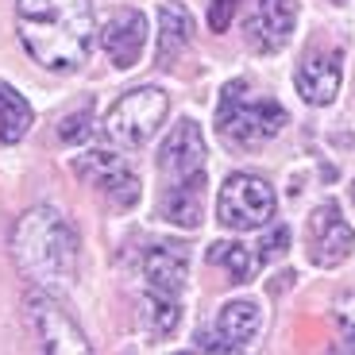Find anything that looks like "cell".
Here are the masks:
<instances>
[{"label":"cell","instance_id":"obj_17","mask_svg":"<svg viewBox=\"0 0 355 355\" xmlns=\"http://www.w3.org/2000/svg\"><path fill=\"white\" fill-rule=\"evenodd\" d=\"M31 128V105L24 101L19 89H12L8 81H0V147L19 143Z\"/></svg>","mask_w":355,"mask_h":355},{"label":"cell","instance_id":"obj_20","mask_svg":"<svg viewBox=\"0 0 355 355\" xmlns=\"http://www.w3.org/2000/svg\"><path fill=\"white\" fill-rule=\"evenodd\" d=\"M290 248V228L286 224H275V228L266 232L263 240H259V255H255V263L259 266H266V263H275V259H282V251Z\"/></svg>","mask_w":355,"mask_h":355},{"label":"cell","instance_id":"obj_9","mask_svg":"<svg viewBox=\"0 0 355 355\" xmlns=\"http://www.w3.org/2000/svg\"><path fill=\"white\" fill-rule=\"evenodd\" d=\"M293 19H297V0H255L251 16L243 19V35L255 54H275L290 43Z\"/></svg>","mask_w":355,"mask_h":355},{"label":"cell","instance_id":"obj_7","mask_svg":"<svg viewBox=\"0 0 355 355\" xmlns=\"http://www.w3.org/2000/svg\"><path fill=\"white\" fill-rule=\"evenodd\" d=\"M73 174L97 189L112 209H132L139 201V178L116 151H89L73 159Z\"/></svg>","mask_w":355,"mask_h":355},{"label":"cell","instance_id":"obj_23","mask_svg":"<svg viewBox=\"0 0 355 355\" xmlns=\"http://www.w3.org/2000/svg\"><path fill=\"white\" fill-rule=\"evenodd\" d=\"M352 197H355V189H352Z\"/></svg>","mask_w":355,"mask_h":355},{"label":"cell","instance_id":"obj_18","mask_svg":"<svg viewBox=\"0 0 355 355\" xmlns=\"http://www.w3.org/2000/svg\"><path fill=\"white\" fill-rule=\"evenodd\" d=\"M209 263L213 266H224L236 282H248L251 278V270H255V263L248 259V248H240V243H228V240H220V243H213L209 248Z\"/></svg>","mask_w":355,"mask_h":355},{"label":"cell","instance_id":"obj_13","mask_svg":"<svg viewBox=\"0 0 355 355\" xmlns=\"http://www.w3.org/2000/svg\"><path fill=\"white\" fill-rule=\"evenodd\" d=\"M340 81H344V54L340 51L309 54L293 73V85H297L305 105H332L340 93Z\"/></svg>","mask_w":355,"mask_h":355},{"label":"cell","instance_id":"obj_12","mask_svg":"<svg viewBox=\"0 0 355 355\" xmlns=\"http://www.w3.org/2000/svg\"><path fill=\"white\" fill-rule=\"evenodd\" d=\"M101 46H105L108 62L116 70H132L143 58V46H147V19H143V12H135V8L116 12L101 27Z\"/></svg>","mask_w":355,"mask_h":355},{"label":"cell","instance_id":"obj_21","mask_svg":"<svg viewBox=\"0 0 355 355\" xmlns=\"http://www.w3.org/2000/svg\"><path fill=\"white\" fill-rule=\"evenodd\" d=\"M236 8H240V0H209V27L213 31H228Z\"/></svg>","mask_w":355,"mask_h":355},{"label":"cell","instance_id":"obj_14","mask_svg":"<svg viewBox=\"0 0 355 355\" xmlns=\"http://www.w3.org/2000/svg\"><path fill=\"white\" fill-rule=\"evenodd\" d=\"M186 270H189V255L186 248H155L143 259V278H147V293L159 297H174L186 290Z\"/></svg>","mask_w":355,"mask_h":355},{"label":"cell","instance_id":"obj_15","mask_svg":"<svg viewBox=\"0 0 355 355\" xmlns=\"http://www.w3.org/2000/svg\"><path fill=\"white\" fill-rule=\"evenodd\" d=\"M159 216L174 228H197L205 216V178L189 182H166L159 201Z\"/></svg>","mask_w":355,"mask_h":355},{"label":"cell","instance_id":"obj_3","mask_svg":"<svg viewBox=\"0 0 355 355\" xmlns=\"http://www.w3.org/2000/svg\"><path fill=\"white\" fill-rule=\"evenodd\" d=\"M286 108L266 93H255L248 78H236L224 85L220 108H216V128L224 143L232 147H259V143L275 139L286 128Z\"/></svg>","mask_w":355,"mask_h":355},{"label":"cell","instance_id":"obj_8","mask_svg":"<svg viewBox=\"0 0 355 355\" xmlns=\"http://www.w3.org/2000/svg\"><path fill=\"white\" fill-rule=\"evenodd\" d=\"M305 248L317 266H340L355 248V232L344 220L336 201H324L313 209L309 224H305Z\"/></svg>","mask_w":355,"mask_h":355},{"label":"cell","instance_id":"obj_16","mask_svg":"<svg viewBox=\"0 0 355 355\" xmlns=\"http://www.w3.org/2000/svg\"><path fill=\"white\" fill-rule=\"evenodd\" d=\"M193 39V19L182 4H162L159 12V66L170 70L178 62V54L189 46Z\"/></svg>","mask_w":355,"mask_h":355},{"label":"cell","instance_id":"obj_1","mask_svg":"<svg viewBox=\"0 0 355 355\" xmlns=\"http://www.w3.org/2000/svg\"><path fill=\"white\" fill-rule=\"evenodd\" d=\"M16 31L39 66L70 73L85 66L93 46V4L89 0H19Z\"/></svg>","mask_w":355,"mask_h":355},{"label":"cell","instance_id":"obj_10","mask_svg":"<svg viewBox=\"0 0 355 355\" xmlns=\"http://www.w3.org/2000/svg\"><path fill=\"white\" fill-rule=\"evenodd\" d=\"M159 170L166 182L205 178V135L193 120H182L178 128H170L166 143L159 147Z\"/></svg>","mask_w":355,"mask_h":355},{"label":"cell","instance_id":"obj_6","mask_svg":"<svg viewBox=\"0 0 355 355\" xmlns=\"http://www.w3.org/2000/svg\"><path fill=\"white\" fill-rule=\"evenodd\" d=\"M24 320L27 329H31V336L39 340V347L43 352H89L85 344V332L78 329V320L66 313V305L54 297L51 290H31L24 297Z\"/></svg>","mask_w":355,"mask_h":355},{"label":"cell","instance_id":"obj_4","mask_svg":"<svg viewBox=\"0 0 355 355\" xmlns=\"http://www.w3.org/2000/svg\"><path fill=\"white\" fill-rule=\"evenodd\" d=\"M166 112H170V97L159 85L132 89V93H124V97L105 112V132H108V139L120 143V147H143V143L159 132Z\"/></svg>","mask_w":355,"mask_h":355},{"label":"cell","instance_id":"obj_5","mask_svg":"<svg viewBox=\"0 0 355 355\" xmlns=\"http://www.w3.org/2000/svg\"><path fill=\"white\" fill-rule=\"evenodd\" d=\"M275 209H278L275 189L255 174H232L224 182L220 197H216V216H220V224L224 228H236V232L266 228V224L275 220Z\"/></svg>","mask_w":355,"mask_h":355},{"label":"cell","instance_id":"obj_11","mask_svg":"<svg viewBox=\"0 0 355 355\" xmlns=\"http://www.w3.org/2000/svg\"><path fill=\"white\" fill-rule=\"evenodd\" d=\"M259 324H263V313H259L255 302H228L216 313L213 332L197 336V344H201L205 352H236V347H243L255 336Z\"/></svg>","mask_w":355,"mask_h":355},{"label":"cell","instance_id":"obj_22","mask_svg":"<svg viewBox=\"0 0 355 355\" xmlns=\"http://www.w3.org/2000/svg\"><path fill=\"white\" fill-rule=\"evenodd\" d=\"M329 4H347V0H329Z\"/></svg>","mask_w":355,"mask_h":355},{"label":"cell","instance_id":"obj_19","mask_svg":"<svg viewBox=\"0 0 355 355\" xmlns=\"http://www.w3.org/2000/svg\"><path fill=\"white\" fill-rule=\"evenodd\" d=\"M89 132H93V108L81 105L78 112L62 116V124H58V139L62 143H85Z\"/></svg>","mask_w":355,"mask_h":355},{"label":"cell","instance_id":"obj_2","mask_svg":"<svg viewBox=\"0 0 355 355\" xmlns=\"http://www.w3.org/2000/svg\"><path fill=\"white\" fill-rule=\"evenodd\" d=\"M12 259L39 290H66L78 275V232L58 209L35 205L12 228Z\"/></svg>","mask_w":355,"mask_h":355}]
</instances>
